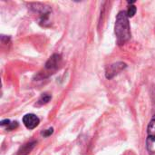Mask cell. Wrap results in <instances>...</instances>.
<instances>
[{"label": "cell", "instance_id": "3957f363", "mask_svg": "<svg viewBox=\"0 0 155 155\" xmlns=\"http://www.w3.org/2000/svg\"><path fill=\"white\" fill-rule=\"evenodd\" d=\"M23 123H24L25 126L27 129L33 130V129H35V127L38 126V124L40 123V120H39V118L35 114H26V115L24 116Z\"/></svg>", "mask_w": 155, "mask_h": 155}, {"label": "cell", "instance_id": "ba28073f", "mask_svg": "<svg viewBox=\"0 0 155 155\" xmlns=\"http://www.w3.org/2000/svg\"><path fill=\"white\" fill-rule=\"evenodd\" d=\"M53 132H54V129H53V128H50V129L46 130L45 133H43V134H44L45 136H49V135H51V134H53Z\"/></svg>", "mask_w": 155, "mask_h": 155}, {"label": "cell", "instance_id": "52a82bcc", "mask_svg": "<svg viewBox=\"0 0 155 155\" xmlns=\"http://www.w3.org/2000/svg\"><path fill=\"white\" fill-rule=\"evenodd\" d=\"M136 13V7L135 5H131L129 7H128V11H127V15L128 17H133Z\"/></svg>", "mask_w": 155, "mask_h": 155}, {"label": "cell", "instance_id": "9c48e42d", "mask_svg": "<svg viewBox=\"0 0 155 155\" xmlns=\"http://www.w3.org/2000/svg\"><path fill=\"white\" fill-rule=\"evenodd\" d=\"M10 124V121L9 120H5L1 122V125H9Z\"/></svg>", "mask_w": 155, "mask_h": 155}, {"label": "cell", "instance_id": "5b68a950", "mask_svg": "<svg viewBox=\"0 0 155 155\" xmlns=\"http://www.w3.org/2000/svg\"><path fill=\"white\" fill-rule=\"evenodd\" d=\"M61 61V56L58 54H54L52 57H50V59L47 61L46 64H45V68L47 69H53L57 67V65L59 64Z\"/></svg>", "mask_w": 155, "mask_h": 155}, {"label": "cell", "instance_id": "277c9868", "mask_svg": "<svg viewBox=\"0 0 155 155\" xmlns=\"http://www.w3.org/2000/svg\"><path fill=\"white\" fill-rule=\"evenodd\" d=\"M125 64H123V63H117V64H112L107 72H106V77L108 79H111L112 77H114L116 74H118V72H120L121 70H123L124 67H125Z\"/></svg>", "mask_w": 155, "mask_h": 155}, {"label": "cell", "instance_id": "6da1fadb", "mask_svg": "<svg viewBox=\"0 0 155 155\" xmlns=\"http://www.w3.org/2000/svg\"><path fill=\"white\" fill-rule=\"evenodd\" d=\"M115 35L119 45L125 44L131 38L130 25L128 21L127 13L121 11L116 17L115 22Z\"/></svg>", "mask_w": 155, "mask_h": 155}, {"label": "cell", "instance_id": "8992f818", "mask_svg": "<svg viewBox=\"0 0 155 155\" xmlns=\"http://www.w3.org/2000/svg\"><path fill=\"white\" fill-rule=\"evenodd\" d=\"M50 100H51V96H50L49 94H43V95L40 97V99H39V101H38V104H45L48 103Z\"/></svg>", "mask_w": 155, "mask_h": 155}, {"label": "cell", "instance_id": "7a4b0ae2", "mask_svg": "<svg viewBox=\"0 0 155 155\" xmlns=\"http://www.w3.org/2000/svg\"><path fill=\"white\" fill-rule=\"evenodd\" d=\"M146 147L149 155H155V115L148 125Z\"/></svg>", "mask_w": 155, "mask_h": 155}]
</instances>
